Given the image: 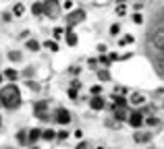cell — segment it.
Wrapping results in <instances>:
<instances>
[{"label":"cell","mask_w":164,"mask_h":149,"mask_svg":"<svg viewBox=\"0 0 164 149\" xmlns=\"http://www.w3.org/2000/svg\"><path fill=\"white\" fill-rule=\"evenodd\" d=\"M0 100H2V103H4L6 108L15 110V108L21 103L19 87H15V85H6V87H2V91H0Z\"/></svg>","instance_id":"6da1fadb"},{"label":"cell","mask_w":164,"mask_h":149,"mask_svg":"<svg viewBox=\"0 0 164 149\" xmlns=\"http://www.w3.org/2000/svg\"><path fill=\"white\" fill-rule=\"evenodd\" d=\"M81 21H85V11L77 8V11H71L67 15V31H71L75 25H79Z\"/></svg>","instance_id":"7a4b0ae2"},{"label":"cell","mask_w":164,"mask_h":149,"mask_svg":"<svg viewBox=\"0 0 164 149\" xmlns=\"http://www.w3.org/2000/svg\"><path fill=\"white\" fill-rule=\"evenodd\" d=\"M42 6H44V15H48V17H52V19H56V17H58V2H56V0H46V2H44V4H42Z\"/></svg>","instance_id":"3957f363"},{"label":"cell","mask_w":164,"mask_h":149,"mask_svg":"<svg viewBox=\"0 0 164 149\" xmlns=\"http://www.w3.org/2000/svg\"><path fill=\"white\" fill-rule=\"evenodd\" d=\"M54 118H56L58 124H69L71 122V114H69V110H65V108H58L54 112Z\"/></svg>","instance_id":"277c9868"},{"label":"cell","mask_w":164,"mask_h":149,"mask_svg":"<svg viewBox=\"0 0 164 149\" xmlns=\"http://www.w3.org/2000/svg\"><path fill=\"white\" fill-rule=\"evenodd\" d=\"M48 103L46 102H35V106H33V112H35V116L37 118H42V120H48Z\"/></svg>","instance_id":"5b68a950"},{"label":"cell","mask_w":164,"mask_h":149,"mask_svg":"<svg viewBox=\"0 0 164 149\" xmlns=\"http://www.w3.org/2000/svg\"><path fill=\"white\" fill-rule=\"evenodd\" d=\"M127 120H129V124L133 126V128H139V126L143 124V116H141V112H131V114L127 116Z\"/></svg>","instance_id":"8992f818"},{"label":"cell","mask_w":164,"mask_h":149,"mask_svg":"<svg viewBox=\"0 0 164 149\" xmlns=\"http://www.w3.org/2000/svg\"><path fill=\"white\" fill-rule=\"evenodd\" d=\"M152 44H154V48H158V50H162L164 52V29H158V31L154 33Z\"/></svg>","instance_id":"52a82bcc"},{"label":"cell","mask_w":164,"mask_h":149,"mask_svg":"<svg viewBox=\"0 0 164 149\" xmlns=\"http://www.w3.org/2000/svg\"><path fill=\"white\" fill-rule=\"evenodd\" d=\"M89 108H92V110H102V108H104V97H102V95H94L92 102H89Z\"/></svg>","instance_id":"ba28073f"},{"label":"cell","mask_w":164,"mask_h":149,"mask_svg":"<svg viewBox=\"0 0 164 149\" xmlns=\"http://www.w3.org/2000/svg\"><path fill=\"white\" fill-rule=\"evenodd\" d=\"M135 141L137 143H148V141H152V133H135Z\"/></svg>","instance_id":"9c48e42d"},{"label":"cell","mask_w":164,"mask_h":149,"mask_svg":"<svg viewBox=\"0 0 164 149\" xmlns=\"http://www.w3.org/2000/svg\"><path fill=\"white\" fill-rule=\"evenodd\" d=\"M40 137H42V130H37V128H33V130L27 133V141H29V143H35Z\"/></svg>","instance_id":"30bf717a"},{"label":"cell","mask_w":164,"mask_h":149,"mask_svg":"<svg viewBox=\"0 0 164 149\" xmlns=\"http://www.w3.org/2000/svg\"><path fill=\"white\" fill-rule=\"evenodd\" d=\"M2 77H6V79H11V81H17V79H19V73H17L15 69H6Z\"/></svg>","instance_id":"8fae6325"},{"label":"cell","mask_w":164,"mask_h":149,"mask_svg":"<svg viewBox=\"0 0 164 149\" xmlns=\"http://www.w3.org/2000/svg\"><path fill=\"white\" fill-rule=\"evenodd\" d=\"M114 116H117L118 120H125V118H127V110H125V108H114Z\"/></svg>","instance_id":"7c38bea8"},{"label":"cell","mask_w":164,"mask_h":149,"mask_svg":"<svg viewBox=\"0 0 164 149\" xmlns=\"http://www.w3.org/2000/svg\"><path fill=\"white\" fill-rule=\"evenodd\" d=\"M67 44L69 46H77V35L73 33V31H67Z\"/></svg>","instance_id":"4fadbf2b"},{"label":"cell","mask_w":164,"mask_h":149,"mask_svg":"<svg viewBox=\"0 0 164 149\" xmlns=\"http://www.w3.org/2000/svg\"><path fill=\"white\" fill-rule=\"evenodd\" d=\"M31 12H33V15H44V6H42V2H33Z\"/></svg>","instance_id":"5bb4252c"},{"label":"cell","mask_w":164,"mask_h":149,"mask_svg":"<svg viewBox=\"0 0 164 149\" xmlns=\"http://www.w3.org/2000/svg\"><path fill=\"white\" fill-rule=\"evenodd\" d=\"M42 137L46 139V141H52V139H56V133H54L52 128H48V130H44V133H42Z\"/></svg>","instance_id":"9a60e30c"},{"label":"cell","mask_w":164,"mask_h":149,"mask_svg":"<svg viewBox=\"0 0 164 149\" xmlns=\"http://www.w3.org/2000/svg\"><path fill=\"white\" fill-rule=\"evenodd\" d=\"M114 108H127V102L123 97H118L117 93H114Z\"/></svg>","instance_id":"2e32d148"},{"label":"cell","mask_w":164,"mask_h":149,"mask_svg":"<svg viewBox=\"0 0 164 149\" xmlns=\"http://www.w3.org/2000/svg\"><path fill=\"white\" fill-rule=\"evenodd\" d=\"M9 60H12V62H19V60H21V52H17V50L9 52Z\"/></svg>","instance_id":"e0dca14e"},{"label":"cell","mask_w":164,"mask_h":149,"mask_svg":"<svg viewBox=\"0 0 164 149\" xmlns=\"http://www.w3.org/2000/svg\"><path fill=\"white\" fill-rule=\"evenodd\" d=\"M17 139H19L21 145H27V143H29V141H27V130H21V133L17 135Z\"/></svg>","instance_id":"ac0fdd59"},{"label":"cell","mask_w":164,"mask_h":149,"mask_svg":"<svg viewBox=\"0 0 164 149\" xmlns=\"http://www.w3.org/2000/svg\"><path fill=\"white\" fill-rule=\"evenodd\" d=\"M131 103H143V95L141 93H133L131 95Z\"/></svg>","instance_id":"d6986e66"},{"label":"cell","mask_w":164,"mask_h":149,"mask_svg":"<svg viewBox=\"0 0 164 149\" xmlns=\"http://www.w3.org/2000/svg\"><path fill=\"white\" fill-rule=\"evenodd\" d=\"M98 79L100 81H110V73H108V70H100V73H98Z\"/></svg>","instance_id":"ffe728a7"},{"label":"cell","mask_w":164,"mask_h":149,"mask_svg":"<svg viewBox=\"0 0 164 149\" xmlns=\"http://www.w3.org/2000/svg\"><path fill=\"white\" fill-rule=\"evenodd\" d=\"M118 44H120V46H129V44H133V35H125Z\"/></svg>","instance_id":"44dd1931"},{"label":"cell","mask_w":164,"mask_h":149,"mask_svg":"<svg viewBox=\"0 0 164 149\" xmlns=\"http://www.w3.org/2000/svg\"><path fill=\"white\" fill-rule=\"evenodd\" d=\"M23 4H21V2H19V4H15V6H12V12H15V15H23Z\"/></svg>","instance_id":"7402d4cb"},{"label":"cell","mask_w":164,"mask_h":149,"mask_svg":"<svg viewBox=\"0 0 164 149\" xmlns=\"http://www.w3.org/2000/svg\"><path fill=\"white\" fill-rule=\"evenodd\" d=\"M27 48H29V50H40V44H37L35 39H29V42H27Z\"/></svg>","instance_id":"603a6c76"},{"label":"cell","mask_w":164,"mask_h":149,"mask_svg":"<svg viewBox=\"0 0 164 149\" xmlns=\"http://www.w3.org/2000/svg\"><path fill=\"white\" fill-rule=\"evenodd\" d=\"M125 12H127V6H125V4H118V6H117V15H118V17H123Z\"/></svg>","instance_id":"cb8c5ba5"},{"label":"cell","mask_w":164,"mask_h":149,"mask_svg":"<svg viewBox=\"0 0 164 149\" xmlns=\"http://www.w3.org/2000/svg\"><path fill=\"white\" fill-rule=\"evenodd\" d=\"M46 48L52 50V52H56V50H58V44H56V42H46Z\"/></svg>","instance_id":"d4e9b609"},{"label":"cell","mask_w":164,"mask_h":149,"mask_svg":"<svg viewBox=\"0 0 164 149\" xmlns=\"http://www.w3.org/2000/svg\"><path fill=\"white\" fill-rule=\"evenodd\" d=\"M145 122H148V124H152V126H156V124H160V120H158V118H156V116H150V118H148V120H145Z\"/></svg>","instance_id":"484cf974"},{"label":"cell","mask_w":164,"mask_h":149,"mask_svg":"<svg viewBox=\"0 0 164 149\" xmlns=\"http://www.w3.org/2000/svg\"><path fill=\"white\" fill-rule=\"evenodd\" d=\"M141 21H143V17H141L139 12H135V15H133V23H137V25H139Z\"/></svg>","instance_id":"4316f807"},{"label":"cell","mask_w":164,"mask_h":149,"mask_svg":"<svg viewBox=\"0 0 164 149\" xmlns=\"http://www.w3.org/2000/svg\"><path fill=\"white\" fill-rule=\"evenodd\" d=\"M92 93H94V95H100V93H102V87H100V85H94V87H92Z\"/></svg>","instance_id":"83f0119b"},{"label":"cell","mask_w":164,"mask_h":149,"mask_svg":"<svg viewBox=\"0 0 164 149\" xmlns=\"http://www.w3.org/2000/svg\"><path fill=\"white\" fill-rule=\"evenodd\" d=\"M118 29H120V25H112V27H110V33L117 35V33H118Z\"/></svg>","instance_id":"f1b7e54d"},{"label":"cell","mask_w":164,"mask_h":149,"mask_svg":"<svg viewBox=\"0 0 164 149\" xmlns=\"http://www.w3.org/2000/svg\"><path fill=\"white\" fill-rule=\"evenodd\" d=\"M56 137L58 139H67L69 137V133H67V130H60V133H56Z\"/></svg>","instance_id":"f546056e"},{"label":"cell","mask_w":164,"mask_h":149,"mask_svg":"<svg viewBox=\"0 0 164 149\" xmlns=\"http://www.w3.org/2000/svg\"><path fill=\"white\" fill-rule=\"evenodd\" d=\"M69 97L75 100V97H77V89H73V87H71V89H69Z\"/></svg>","instance_id":"4dcf8cb0"},{"label":"cell","mask_w":164,"mask_h":149,"mask_svg":"<svg viewBox=\"0 0 164 149\" xmlns=\"http://www.w3.org/2000/svg\"><path fill=\"white\" fill-rule=\"evenodd\" d=\"M108 60H110V62H112V60H118V54H114V52H112V54H108Z\"/></svg>","instance_id":"1f68e13d"},{"label":"cell","mask_w":164,"mask_h":149,"mask_svg":"<svg viewBox=\"0 0 164 149\" xmlns=\"http://www.w3.org/2000/svg\"><path fill=\"white\" fill-rule=\"evenodd\" d=\"M65 8H67V11L73 8V0H67V2H65Z\"/></svg>","instance_id":"d6a6232c"},{"label":"cell","mask_w":164,"mask_h":149,"mask_svg":"<svg viewBox=\"0 0 164 149\" xmlns=\"http://www.w3.org/2000/svg\"><path fill=\"white\" fill-rule=\"evenodd\" d=\"M100 62H102V64H108L110 60H108V56H102V58H100Z\"/></svg>","instance_id":"836d02e7"},{"label":"cell","mask_w":164,"mask_h":149,"mask_svg":"<svg viewBox=\"0 0 164 149\" xmlns=\"http://www.w3.org/2000/svg\"><path fill=\"white\" fill-rule=\"evenodd\" d=\"M77 149H89V147H87V143H79V145H77Z\"/></svg>","instance_id":"e575fe53"},{"label":"cell","mask_w":164,"mask_h":149,"mask_svg":"<svg viewBox=\"0 0 164 149\" xmlns=\"http://www.w3.org/2000/svg\"><path fill=\"white\" fill-rule=\"evenodd\" d=\"M123 2H125V0H118V4H123Z\"/></svg>","instance_id":"d590c367"},{"label":"cell","mask_w":164,"mask_h":149,"mask_svg":"<svg viewBox=\"0 0 164 149\" xmlns=\"http://www.w3.org/2000/svg\"><path fill=\"white\" fill-rule=\"evenodd\" d=\"M0 124H2V118H0Z\"/></svg>","instance_id":"8d00e7d4"},{"label":"cell","mask_w":164,"mask_h":149,"mask_svg":"<svg viewBox=\"0 0 164 149\" xmlns=\"http://www.w3.org/2000/svg\"><path fill=\"white\" fill-rule=\"evenodd\" d=\"M0 81H2V75H0Z\"/></svg>","instance_id":"74e56055"},{"label":"cell","mask_w":164,"mask_h":149,"mask_svg":"<svg viewBox=\"0 0 164 149\" xmlns=\"http://www.w3.org/2000/svg\"><path fill=\"white\" fill-rule=\"evenodd\" d=\"M0 106H2V100H0Z\"/></svg>","instance_id":"f35d334b"},{"label":"cell","mask_w":164,"mask_h":149,"mask_svg":"<svg viewBox=\"0 0 164 149\" xmlns=\"http://www.w3.org/2000/svg\"><path fill=\"white\" fill-rule=\"evenodd\" d=\"M31 149H37V147H31Z\"/></svg>","instance_id":"ab89813d"}]
</instances>
